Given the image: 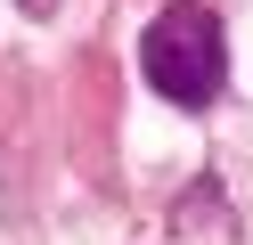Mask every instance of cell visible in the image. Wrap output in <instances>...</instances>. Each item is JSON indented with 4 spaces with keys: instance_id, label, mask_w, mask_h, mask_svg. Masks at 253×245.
<instances>
[{
    "instance_id": "1",
    "label": "cell",
    "mask_w": 253,
    "mask_h": 245,
    "mask_svg": "<svg viewBox=\"0 0 253 245\" xmlns=\"http://www.w3.org/2000/svg\"><path fill=\"white\" fill-rule=\"evenodd\" d=\"M139 74L171 106H212L229 90V33L204 0H164L139 33Z\"/></svg>"
},
{
    "instance_id": "2",
    "label": "cell",
    "mask_w": 253,
    "mask_h": 245,
    "mask_svg": "<svg viewBox=\"0 0 253 245\" xmlns=\"http://www.w3.org/2000/svg\"><path fill=\"white\" fill-rule=\"evenodd\" d=\"M17 8H25V16H49V0H17Z\"/></svg>"
}]
</instances>
